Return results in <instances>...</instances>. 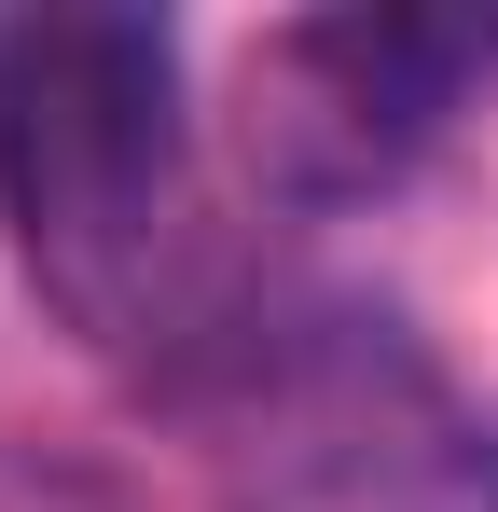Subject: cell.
Listing matches in <instances>:
<instances>
[{
  "mask_svg": "<svg viewBox=\"0 0 498 512\" xmlns=\"http://www.w3.org/2000/svg\"><path fill=\"white\" fill-rule=\"evenodd\" d=\"M498 70L485 14H305L249 56V180L277 208H360L443 139V111Z\"/></svg>",
  "mask_w": 498,
  "mask_h": 512,
  "instance_id": "obj_3",
  "label": "cell"
},
{
  "mask_svg": "<svg viewBox=\"0 0 498 512\" xmlns=\"http://www.w3.org/2000/svg\"><path fill=\"white\" fill-rule=\"evenodd\" d=\"M208 388L222 512H498V416L402 319H249Z\"/></svg>",
  "mask_w": 498,
  "mask_h": 512,
  "instance_id": "obj_2",
  "label": "cell"
},
{
  "mask_svg": "<svg viewBox=\"0 0 498 512\" xmlns=\"http://www.w3.org/2000/svg\"><path fill=\"white\" fill-rule=\"evenodd\" d=\"M0 222L28 291L83 346L153 374H208L249 319H222V250L194 194V70L153 14H14L0 28Z\"/></svg>",
  "mask_w": 498,
  "mask_h": 512,
  "instance_id": "obj_1",
  "label": "cell"
}]
</instances>
